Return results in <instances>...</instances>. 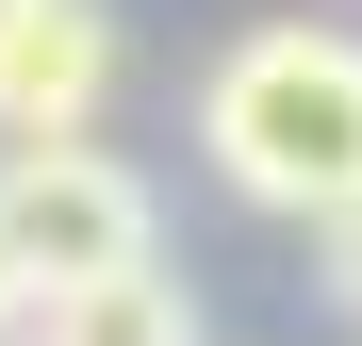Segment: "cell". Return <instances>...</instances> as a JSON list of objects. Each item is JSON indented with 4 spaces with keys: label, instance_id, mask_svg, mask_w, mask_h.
<instances>
[{
    "label": "cell",
    "instance_id": "cell-5",
    "mask_svg": "<svg viewBox=\"0 0 362 346\" xmlns=\"http://www.w3.org/2000/svg\"><path fill=\"white\" fill-rule=\"evenodd\" d=\"M329 297L362 313V214H329Z\"/></svg>",
    "mask_w": 362,
    "mask_h": 346
},
{
    "label": "cell",
    "instance_id": "cell-3",
    "mask_svg": "<svg viewBox=\"0 0 362 346\" xmlns=\"http://www.w3.org/2000/svg\"><path fill=\"white\" fill-rule=\"evenodd\" d=\"M115 0H0V149H99Z\"/></svg>",
    "mask_w": 362,
    "mask_h": 346
},
{
    "label": "cell",
    "instance_id": "cell-6",
    "mask_svg": "<svg viewBox=\"0 0 362 346\" xmlns=\"http://www.w3.org/2000/svg\"><path fill=\"white\" fill-rule=\"evenodd\" d=\"M17 313H33V280H17V248H0V346H17Z\"/></svg>",
    "mask_w": 362,
    "mask_h": 346
},
{
    "label": "cell",
    "instance_id": "cell-1",
    "mask_svg": "<svg viewBox=\"0 0 362 346\" xmlns=\"http://www.w3.org/2000/svg\"><path fill=\"white\" fill-rule=\"evenodd\" d=\"M198 165L247 214H296V231L362 214V33H329V17L230 33L198 67Z\"/></svg>",
    "mask_w": 362,
    "mask_h": 346
},
{
    "label": "cell",
    "instance_id": "cell-2",
    "mask_svg": "<svg viewBox=\"0 0 362 346\" xmlns=\"http://www.w3.org/2000/svg\"><path fill=\"white\" fill-rule=\"evenodd\" d=\"M0 248H17L33 297H83V280L165 264V214L115 149H0Z\"/></svg>",
    "mask_w": 362,
    "mask_h": 346
},
{
    "label": "cell",
    "instance_id": "cell-4",
    "mask_svg": "<svg viewBox=\"0 0 362 346\" xmlns=\"http://www.w3.org/2000/svg\"><path fill=\"white\" fill-rule=\"evenodd\" d=\"M17 346H198V280L132 264V280H83V297H33Z\"/></svg>",
    "mask_w": 362,
    "mask_h": 346
}]
</instances>
